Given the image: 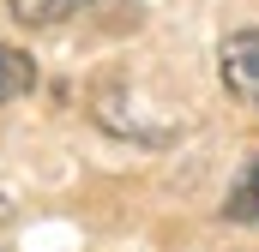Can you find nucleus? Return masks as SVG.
Masks as SVG:
<instances>
[{
	"instance_id": "nucleus-1",
	"label": "nucleus",
	"mask_w": 259,
	"mask_h": 252,
	"mask_svg": "<svg viewBox=\"0 0 259 252\" xmlns=\"http://www.w3.org/2000/svg\"><path fill=\"white\" fill-rule=\"evenodd\" d=\"M217 78H223V90H229L241 108H253V114H259V30H235V36L223 42V54H217Z\"/></svg>"
},
{
	"instance_id": "nucleus-2",
	"label": "nucleus",
	"mask_w": 259,
	"mask_h": 252,
	"mask_svg": "<svg viewBox=\"0 0 259 252\" xmlns=\"http://www.w3.org/2000/svg\"><path fill=\"white\" fill-rule=\"evenodd\" d=\"M6 6H12V18H18V24L49 30V24H66L72 12H84L91 0H6Z\"/></svg>"
},
{
	"instance_id": "nucleus-3",
	"label": "nucleus",
	"mask_w": 259,
	"mask_h": 252,
	"mask_svg": "<svg viewBox=\"0 0 259 252\" xmlns=\"http://www.w3.org/2000/svg\"><path fill=\"white\" fill-rule=\"evenodd\" d=\"M223 216H229V222H241V228H259V156L241 168V180L229 186V204H223Z\"/></svg>"
},
{
	"instance_id": "nucleus-4",
	"label": "nucleus",
	"mask_w": 259,
	"mask_h": 252,
	"mask_svg": "<svg viewBox=\"0 0 259 252\" xmlns=\"http://www.w3.org/2000/svg\"><path fill=\"white\" fill-rule=\"evenodd\" d=\"M30 84H36V60L24 48H6L0 42V102H18Z\"/></svg>"
}]
</instances>
